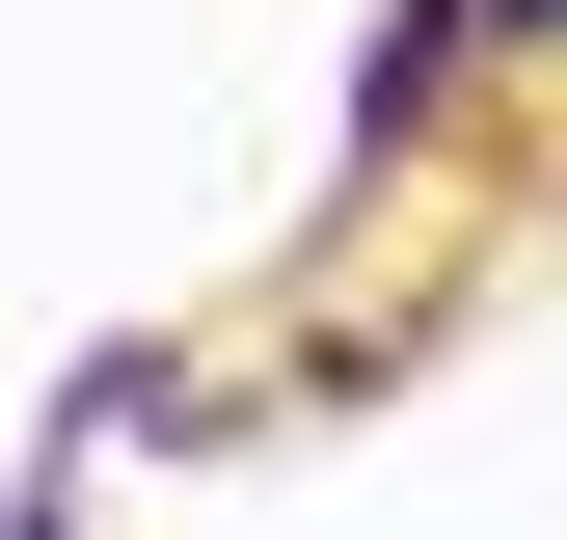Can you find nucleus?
<instances>
[{
	"instance_id": "obj_3",
	"label": "nucleus",
	"mask_w": 567,
	"mask_h": 540,
	"mask_svg": "<svg viewBox=\"0 0 567 540\" xmlns=\"http://www.w3.org/2000/svg\"><path fill=\"white\" fill-rule=\"evenodd\" d=\"M28 540H54V513H28Z\"/></svg>"
},
{
	"instance_id": "obj_2",
	"label": "nucleus",
	"mask_w": 567,
	"mask_h": 540,
	"mask_svg": "<svg viewBox=\"0 0 567 540\" xmlns=\"http://www.w3.org/2000/svg\"><path fill=\"white\" fill-rule=\"evenodd\" d=\"M486 54H567V0H486Z\"/></svg>"
},
{
	"instance_id": "obj_1",
	"label": "nucleus",
	"mask_w": 567,
	"mask_h": 540,
	"mask_svg": "<svg viewBox=\"0 0 567 540\" xmlns=\"http://www.w3.org/2000/svg\"><path fill=\"white\" fill-rule=\"evenodd\" d=\"M460 54H486V0H405V28L351 54V163H405V135L460 108Z\"/></svg>"
}]
</instances>
